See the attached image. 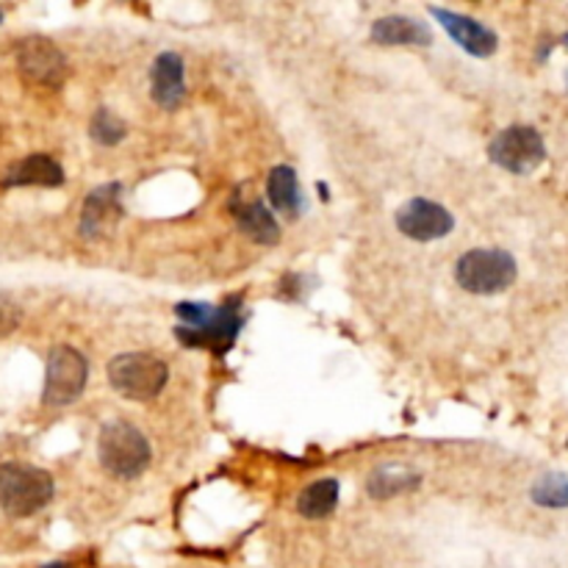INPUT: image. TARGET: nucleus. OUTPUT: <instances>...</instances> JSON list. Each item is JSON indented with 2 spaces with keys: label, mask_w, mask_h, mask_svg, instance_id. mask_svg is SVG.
<instances>
[{
  "label": "nucleus",
  "mask_w": 568,
  "mask_h": 568,
  "mask_svg": "<svg viewBox=\"0 0 568 568\" xmlns=\"http://www.w3.org/2000/svg\"><path fill=\"white\" fill-rule=\"evenodd\" d=\"M56 483L51 474L31 463L0 466V507L12 518H29L51 505Z\"/></svg>",
  "instance_id": "obj_1"
},
{
  "label": "nucleus",
  "mask_w": 568,
  "mask_h": 568,
  "mask_svg": "<svg viewBox=\"0 0 568 568\" xmlns=\"http://www.w3.org/2000/svg\"><path fill=\"white\" fill-rule=\"evenodd\" d=\"M97 457L109 474L120 479H134L151 466V444L140 427L114 419L103 424L101 438H97Z\"/></svg>",
  "instance_id": "obj_2"
},
{
  "label": "nucleus",
  "mask_w": 568,
  "mask_h": 568,
  "mask_svg": "<svg viewBox=\"0 0 568 568\" xmlns=\"http://www.w3.org/2000/svg\"><path fill=\"white\" fill-rule=\"evenodd\" d=\"M106 374L112 389L131 402L156 400L169 380L167 363L153 352H123L112 358Z\"/></svg>",
  "instance_id": "obj_3"
},
{
  "label": "nucleus",
  "mask_w": 568,
  "mask_h": 568,
  "mask_svg": "<svg viewBox=\"0 0 568 568\" xmlns=\"http://www.w3.org/2000/svg\"><path fill=\"white\" fill-rule=\"evenodd\" d=\"M516 258L505 250H468L457 258L455 280L468 295L494 297L516 283Z\"/></svg>",
  "instance_id": "obj_4"
},
{
  "label": "nucleus",
  "mask_w": 568,
  "mask_h": 568,
  "mask_svg": "<svg viewBox=\"0 0 568 568\" xmlns=\"http://www.w3.org/2000/svg\"><path fill=\"white\" fill-rule=\"evenodd\" d=\"M86 380H90V363H86V358L75 347H53L51 355H48L42 402L51 407L73 405L84 394Z\"/></svg>",
  "instance_id": "obj_5"
},
{
  "label": "nucleus",
  "mask_w": 568,
  "mask_h": 568,
  "mask_svg": "<svg viewBox=\"0 0 568 568\" xmlns=\"http://www.w3.org/2000/svg\"><path fill=\"white\" fill-rule=\"evenodd\" d=\"M14 59H18V70L25 84L42 86V90H59L70 75L68 56L48 37L31 34L20 40Z\"/></svg>",
  "instance_id": "obj_6"
},
{
  "label": "nucleus",
  "mask_w": 568,
  "mask_h": 568,
  "mask_svg": "<svg viewBox=\"0 0 568 568\" xmlns=\"http://www.w3.org/2000/svg\"><path fill=\"white\" fill-rule=\"evenodd\" d=\"M488 156L496 167L513 175H529L544 164L546 145L540 134L529 125H510L488 145Z\"/></svg>",
  "instance_id": "obj_7"
},
{
  "label": "nucleus",
  "mask_w": 568,
  "mask_h": 568,
  "mask_svg": "<svg viewBox=\"0 0 568 568\" xmlns=\"http://www.w3.org/2000/svg\"><path fill=\"white\" fill-rule=\"evenodd\" d=\"M396 228L413 241H435L452 234L455 219L441 203L427 200V197H413L396 211Z\"/></svg>",
  "instance_id": "obj_8"
},
{
  "label": "nucleus",
  "mask_w": 568,
  "mask_h": 568,
  "mask_svg": "<svg viewBox=\"0 0 568 568\" xmlns=\"http://www.w3.org/2000/svg\"><path fill=\"white\" fill-rule=\"evenodd\" d=\"M241 330V302L228 300L217 308L211 322L206 328H178V339L186 347H208L214 352H225L234 347L236 335Z\"/></svg>",
  "instance_id": "obj_9"
},
{
  "label": "nucleus",
  "mask_w": 568,
  "mask_h": 568,
  "mask_svg": "<svg viewBox=\"0 0 568 568\" xmlns=\"http://www.w3.org/2000/svg\"><path fill=\"white\" fill-rule=\"evenodd\" d=\"M120 192H123L120 184H106L86 195L84 208H81V236L84 239H103L117 228L120 217H123Z\"/></svg>",
  "instance_id": "obj_10"
},
{
  "label": "nucleus",
  "mask_w": 568,
  "mask_h": 568,
  "mask_svg": "<svg viewBox=\"0 0 568 568\" xmlns=\"http://www.w3.org/2000/svg\"><path fill=\"white\" fill-rule=\"evenodd\" d=\"M430 14H433V18L441 23V29H444L446 34H450L452 40L463 48V51L472 53V56H477V59L494 56L496 48H499V37H496L488 25L477 23L474 18L455 14V12H450V9H438V7L430 9Z\"/></svg>",
  "instance_id": "obj_11"
},
{
  "label": "nucleus",
  "mask_w": 568,
  "mask_h": 568,
  "mask_svg": "<svg viewBox=\"0 0 568 568\" xmlns=\"http://www.w3.org/2000/svg\"><path fill=\"white\" fill-rule=\"evenodd\" d=\"M64 184V169L48 153H31V156L20 158L7 169L0 186L3 189H20V186H42V189H56Z\"/></svg>",
  "instance_id": "obj_12"
},
{
  "label": "nucleus",
  "mask_w": 568,
  "mask_h": 568,
  "mask_svg": "<svg viewBox=\"0 0 568 568\" xmlns=\"http://www.w3.org/2000/svg\"><path fill=\"white\" fill-rule=\"evenodd\" d=\"M151 95L153 101L158 103L162 109L173 112L184 103L186 97V70H184V59L178 53L167 51L153 62V73H151Z\"/></svg>",
  "instance_id": "obj_13"
},
{
  "label": "nucleus",
  "mask_w": 568,
  "mask_h": 568,
  "mask_svg": "<svg viewBox=\"0 0 568 568\" xmlns=\"http://www.w3.org/2000/svg\"><path fill=\"white\" fill-rule=\"evenodd\" d=\"M372 40L385 48H394V45L427 48L430 42H433V31H430L427 23H419V20L405 18V14H389V18L374 20Z\"/></svg>",
  "instance_id": "obj_14"
},
{
  "label": "nucleus",
  "mask_w": 568,
  "mask_h": 568,
  "mask_svg": "<svg viewBox=\"0 0 568 568\" xmlns=\"http://www.w3.org/2000/svg\"><path fill=\"white\" fill-rule=\"evenodd\" d=\"M419 485H422V474L402 463H383L366 479V490L372 499H391V496L407 494Z\"/></svg>",
  "instance_id": "obj_15"
},
{
  "label": "nucleus",
  "mask_w": 568,
  "mask_h": 568,
  "mask_svg": "<svg viewBox=\"0 0 568 568\" xmlns=\"http://www.w3.org/2000/svg\"><path fill=\"white\" fill-rule=\"evenodd\" d=\"M267 195L269 203H272L275 211L286 214L289 219L300 217L302 214V189H300V180H297V173L286 164L275 167L267 178Z\"/></svg>",
  "instance_id": "obj_16"
},
{
  "label": "nucleus",
  "mask_w": 568,
  "mask_h": 568,
  "mask_svg": "<svg viewBox=\"0 0 568 568\" xmlns=\"http://www.w3.org/2000/svg\"><path fill=\"white\" fill-rule=\"evenodd\" d=\"M236 225H239L241 234H245L247 239L256 241V245L272 247L278 245L280 239L278 223H275L272 211H269L264 203H247V206H241L239 211H236Z\"/></svg>",
  "instance_id": "obj_17"
},
{
  "label": "nucleus",
  "mask_w": 568,
  "mask_h": 568,
  "mask_svg": "<svg viewBox=\"0 0 568 568\" xmlns=\"http://www.w3.org/2000/svg\"><path fill=\"white\" fill-rule=\"evenodd\" d=\"M335 505H339V483L330 477L311 483L297 499V510L306 518H328Z\"/></svg>",
  "instance_id": "obj_18"
},
{
  "label": "nucleus",
  "mask_w": 568,
  "mask_h": 568,
  "mask_svg": "<svg viewBox=\"0 0 568 568\" xmlns=\"http://www.w3.org/2000/svg\"><path fill=\"white\" fill-rule=\"evenodd\" d=\"M529 496H533L535 505L551 507V510L568 507V474H544V477L533 485Z\"/></svg>",
  "instance_id": "obj_19"
},
{
  "label": "nucleus",
  "mask_w": 568,
  "mask_h": 568,
  "mask_svg": "<svg viewBox=\"0 0 568 568\" xmlns=\"http://www.w3.org/2000/svg\"><path fill=\"white\" fill-rule=\"evenodd\" d=\"M128 128H125L123 120L112 112V109H97L95 117L90 123V136L97 142V145L114 147L125 140Z\"/></svg>",
  "instance_id": "obj_20"
},
{
  "label": "nucleus",
  "mask_w": 568,
  "mask_h": 568,
  "mask_svg": "<svg viewBox=\"0 0 568 568\" xmlns=\"http://www.w3.org/2000/svg\"><path fill=\"white\" fill-rule=\"evenodd\" d=\"M23 322V308L18 306V300L0 291V341L9 339L14 330Z\"/></svg>",
  "instance_id": "obj_21"
},
{
  "label": "nucleus",
  "mask_w": 568,
  "mask_h": 568,
  "mask_svg": "<svg viewBox=\"0 0 568 568\" xmlns=\"http://www.w3.org/2000/svg\"><path fill=\"white\" fill-rule=\"evenodd\" d=\"M175 313H178L184 322H189V328H206L214 319V313H217V308L208 306V302H180V306L175 308Z\"/></svg>",
  "instance_id": "obj_22"
},
{
  "label": "nucleus",
  "mask_w": 568,
  "mask_h": 568,
  "mask_svg": "<svg viewBox=\"0 0 568 568\" xmlns=\"http://www.w3.org/2000/svg\"><path fill=\"white\" fill-rule=\"evenodd\" d=\"M42 568H70V566H68V562L56 560V562H48V566H42Z\"/></svg>",
  "instance_id": "obj_23"
},
{
  "label": "nucleus",
  "mask_w": 568,
  "mask_h": 568,
  "mask_svg": "<svg viewBox=\"0 0 568 568\" xmlns=\"http://www.w3.org/2000/svg\"><path fill=\"white\" fill-rule=\"evenodd\" d=\"M0 23H3V12H0Z\"/></svg>",
  "instance_id": "obj_24"
},
{
  "label": "nucleus",
  "mask_w": 568,
  "mask_h": 568,
  "mask_svg": "<svg viewBox=\"0 0 568 568\" xmlns=\"http://www.w3.org/2000/svg\"><path fill=\"white\" fill-rule=\"evenodd\" d=\"M562 42H566V45H568V34H566V40H562Z\"/></svg>",
  "instance_id": "obj_25"
}]
</instances>
